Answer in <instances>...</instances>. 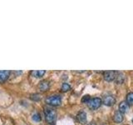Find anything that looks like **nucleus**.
Returning a JSON list of instances; mask_svg holds the SVG:
<instances>
[{"label":"nucleus","mask_w":133,"mask_h":125,"mask_svg":"<svg viewBox=\"0 0 133 125\" xmlns=\"http://www.w3.org/2000/svg\"><path fill=\"white\" fill-rule=\"evenodd\" d=\"M44 115L45 119L47 121V123L52 124L57 118V112L55 109H53L52 108H44Z\"/></svg>","instance_id":"nucleus-1"},{"label":"nucleus","mask_w":133,"mask_h":125,"mask_svg":"<svg viewBox=\"0 0 133 125\" xmlns=\"http://www.w3.org/2000/svg\"><path fill=\"white\" fill-rule=\"evenodd\" d=\"M46 103H48V105L51 106H59L62 103V98L59 95H51L45 99Z\"/></svg>","instance_id":"nucleus-2"},{"label":"nucleus","mask_w":133,"mask_h":125,"mask_svg":"<svg viewBox=\"0 0 133 125\" xmlns=\"http://www.w3.org/2000/svg\"><path fill=\"white\" fill-rule=\"evenodd\" d=\"M102 103V100L100 98H91L88 103H87V106H88L89 108L92 110H96L98 108L101 107Z\"/></svg>","instance_id":"nucleus-3"},{"label":"nucleus","mask_w":133,"mask_h":125,"mask_svg":"<svg viewBox=\"0 0 133 125\" xmlns=\"http://www.w3.org/2000/svg\"><path fill=\"white\" fill-rule=\"evenodd\" d=\"M117 73L116 71H112V70H108V71H105L103 73V77L104 79L107 81V82H111L115 80V78H116V75Z\"/></svg>","instance_id":"nucleus-4"},{"label":"nucleus","mask_w":133,"mask_h":125,"mask_svg":"<svg viewBox=\"0 0 133 125\" xmlns=\"http://www.w3.org/2000/svg\"><path fill=\"white\" fill-rule=\"evenodd\" d=\"M102 103L107 106H112L116 103V98L111 94H107L103 97Z\"/></svg>","instance_id":"nucleus-5"},{"label":"nucleus","mask_w":133,"mask_h":125,"mask_svg":"<svg viewBox=\"0 0 133 125\" xmlns=\"http://www.w3.org/2000/svg\"><path fill=\"white\" fill-rule=\"evenodd\" d=\"M49 88H50V83L48 80H46V79L42 80L38 84V89L41 92L48 91L49 89Z\"/></svg>","instance_id":"nucleus-6"},{"label":"nucleus","mask_w":133,"mask_h":125,"mask_svg":"<svg viewBox=\"0 0 133 125\" xmlns=\"http://www.w3.org/2000/svg\"><path fill=\"white\" fill-rule=\"evenodd\" d=\"M77 118L78 120V122L82 123V124H85L87 123V114L84 111H80L77 115Z\"/></svg>","instance_id":"nucleus-7"},{"label":"nucleus","mask_w":133,"mask_h":125,"mask_svg":"<svg viewBox=\"0 0 133 125\" xmlns=\"http://www.w3.org/2000/svg\"><path fill=\"white\" fill-rule=\"evenodd\" d=\"M129 104L126 102V101H122L119 104V112L121 113L122 114H126V113L128 112L129 110Z\"/></svg>","instance_id":"nucleus-8"},{"label":"nucleus","mask_w":133,"mask_h":125,"mask_svg":"<svg viewBox=\"0 0 133 125\" xmlns=\"http://www.w3.org/2000/svg\"><path fill=\"white\" fill-rule=\"evenodd\" d=\"M9 75H10V71L0 70V83H3L5 81H7V79L9 77Z\"/></svg>","instance_id":"nucleus-9"},{"label":"nucleus","mask_w":133,"mask_h":125,"mask_svg":"<svg viewBox=\"0 0 133 125\" xmlns=\"http://www.w3.org/2000/svg\"><path fill=\"white\" fill-rule=\"evenodd\" d=\"M125 80V76L122 73H117L115 78V82L116 84H122Z\"/></svg>","instance_id":"nucleus-10"},{"label":"nucleus","mask_w":133,"mask_h":125,"mask_svg":"<svg viewBox=\"0 0 133 125\" xmlns=\"http://www.w3.org/2000/svg\"><path fill=\"white\" fill-rule=\"evenodd\" d=\"M113 119L116 123H122V120H123V117H122V114H121V113L119 111H116L115 113V114H114V117H113Z\"/></svg>","instance_id":"nucleus-11"},{"label":"nucleus","mask_w":133,"mask_h":125,"mask_svg":"<svg viewBox=\"0 0 133 125\" xmlns=\"http://www.w3.org/2000/svg\"><path fill=\"white\" fill-rule=\"evenodd\" d=\"M46 71L45 70H34L32 72V75L35 78H42L45 74Z\"/></svg>","instance_id":"nucleus-12"},{"label":"nucleus","mask_w":133,"mask_h":125,"mask_svg":"<svg viewBox=\"0 0 133 125\" xmlns=\"http://www.w3.org/2000/svg\"><path fill=\"white\" fill-rule=\"evenodd\" d=\"M127 103L129 105H133V93H129L127 95Z\"/></svg>","instance_id":"nucleus-13"},{"label":"nucleus","mask_w":133,"mask_h":125,"mask_svg":"<svg viewBox=\"0 0 133 125\" xmlns=\"http://www.w3.org/2000/svg\"><path fill=\"white\" fill-rule=\"evenodd\" d=\"M71 89V86L69 83H62V88H61V90L62 92H68Z\"/></svg>","instance_id":"nucleus-14"},{"label":"nucleus","mask_w":133,"mask_h":125,"mask_svg":"<svg viewBox=\"0 0 133 125\" xmlns=\"http://www.w3.org/2000/svg\"><path fill=\"white\" fill-rule=\"evenodd\" d=\"M30 98L32 100H33V101L37 102V101H39L41 97H40V94H38V93H32L30 95Z\"/></svg>","instance_id":"nucleus-15"},{"label":"nucleus","mask_w":133,"mask_h":125,"mask_svg":"<svg viewBox=\"0 0 133 125\" xmlns=\"http://www.w3.org/2000/svg\"><path fill=\"white\" fill-rule=\"evenodd\" d=\"M32 120L35 121V122H40L42 118H41V115L38 114V113H36V114H34L32 115Z\"/></svg>","instance_id":"nucleus-16"},{"label":"nucleus","mask_w":133,"mask_h":125,"mask_svg":"<svg viewBox=\"0 0 133 125\" xmlns=\"http://www.w3.org/2000/svg\"><path fill=\"white\" fill-rule=\"evenodd\" d=\"M90 99H91V98H90L89 95H85V96H83V97H82L81 101H82V103H87Z\"/></svg>","instance_id":"nucleus-17"},{"label":"nucleus","mask_w":133,"mask_h":125,"mask_svg":"<svg viewBox=\"0 0 133 125\" xmlns=\"http://www.w3.org/2000/svg\"><path fill=\"white\" fill-rule=\"evenodd\" d=\"M88 125H96V123L94 122H91L90 123H88Z\"/></svg>","instance_id":"nucleus-18"},{"label":"nucleus","mask_w":133,"mask_h":125,"mask_svg":"<svg viewBox=\"0 0 133 125\" xmlns=\"http://www.w3.org/2000/svg\"><path fill=\"white\" fill-rule=\"evenodd\" d=\"M132 123H133V118H132Z\"/></svg>","instance_id":"nucleus-19"},{"label":"nucleus","mask_w":133,"mask_h":125,"mask_svg":"<svg viewBox=\"0 0 133 125\" xmlns=\"http://www.w3.org/2000/svg\"><path fill=\"white\" fill-rule=\"evenodd\" d=\"M52 125H53V124H52Z\"/></svg>","instance_id":"nucleus-20"}]
</instances>
